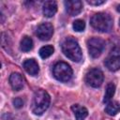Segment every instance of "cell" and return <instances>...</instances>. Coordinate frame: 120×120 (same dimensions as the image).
Returning <instances> with one entry per match:
<instances>
[{"label": "cell", "instance_id": "cell-1", "mask_svg": "<svg viewBox=\"0 0 120 120\" xmlns=\"http://www.w3.org/2000/svg\"><path fill=\"white\" fill-rule=\"evenodd\" d=\"M51 101V98L49 94L43 90L38 89L34 93L33 100L31 104V110L34 114L41 115L49 107Z\"/></svg>", "mask_w": 120, "mask_h": 120}, {"label": "cell", "instance_id": "cell-2", "mask_svg": "<svg viewBox=\"0 0 120 120\" xmlns=\"http://www.w3.org/2000/svg\"><path fill=\"white\" fill-rule=\"evenodd\" d=\"M62 52L64 54L69 58L70 60L74 62H80L82 57V50L78 44V42L72 38H68L62 42Z\"/></svg>", "mask_w": 120, "mask_h": 120}, {"label": "cell", "instance_id": "cell-3", "mask_svg": "<svg viewBox=\"0 0 120 120\" xmlns=\"http://www.w3.org/2000/svg\"><path fill=\"white\" fill-rule=\"evenodd\" d=\"M90 23L93 28L99 32H110L112 28V17L103 12L96 13L92 16L90 20Z\"/></svg>", "mask_w": 120, "mask_h": 120}, {"label": "cell", "instance_id": "cell-4", "mask_svg": "<svg viewBox=\"0 0 120 120\" xmlns=\"http://www.w3.org/2000/svg\"><path fill=\"white\" fill-rule=\"evenodd\" d=\"M53 77L60 82H68L72 77V69L70 66L65 62H58L52 68Z\"/></svg>", "mask_w": 120, "mask_h": 120}, {"label": "cell", "instance_id": "cell-5", "mask_svg": "<svg viewBox=\"0 0 120 120\" xmlns=\"http://www.w3.org/2000/svg\"><path fill=\"white\" fill-rule=\"evenodd\" d=\"M105 48V41L99 38H91L87 40V49L93 58L98 57Z\"/></svg>", "mask_w": 120, "mask_h": 120}, {"label": "cell", "instance_id": "cell-6", "mask_svg": "<svg viewBox=\"0 0 120 120\" xmlns=\"http://www.w3.org/2000/svg\"><path fill=\"white\" fill-rule=\"evenodd\" d=\"M104 64L106 68L111 71H117L120 69V49H112L106 57Z\"/></svg>", "mask_w": 120, "mask_h": 120}, {"label": "cell", "instance_id": "cell-7", "mask_svg": "<svg viewBox=\"0 0 120 120\" xmlns=\"http://www.w3.org/2000/svg\"><path fill=\"white\" fill-rule=\"evenodd\" d=\"M103 80H104L103 73L98 68H92L85 75L86 83L92 87H95V88L99 87L102 84Z\"/></svg>", "mask_w": 120, "mask_h": 120}, {"label": "cell", "instance_id": "cell-8", "mask_svg": "<svg viewBox=\"0 0 120 120\" xmlns=\"http://www.w3.org/2000/svg\"><path fill=\"white\" fill-rule=\"evenodd\" d=\"M36 34L40 40H49L53 34V27L50 22H43L38 26Z\"/></svg>", "mask_w": 120, "mask_h": 120}, {"label": "cell", "instance_id": "cell-9", "mask_svg": "<svg viewBox=\"0 0 120 120\" xmlns=\"http://www.w3.org/2000/svg\"><path fill=\"white\" fill-rule=\"evenodd\" d=\"M65 8L67 12L70 16H76L78 15L82 9V3L80 0H70V1H65Z\"/></svg>", "mask_w": 120, "mask_h": 120}, {"label": "cell", "instance_id": "cell-10", "mask_svg": "<svg viewBox=\"0 0 120 120\" xmlns=\"http://www.w3.org/2000/svg\"><path fill=\"white\" fill-rule=\"evenodd\" d=\"M9 83H10V86L12 87L13 90L19 91V90H21L23 87L24 81H23L22 76L20 73L13 72L9 76Z\"/></svg>", "mask_w": 120, "mask_h": 120}, {"label": "cell", "instance_id": "cell-11", "mask_svg": "<svg viewBox=\"0 0 120 120\" xmlns=\"http://www.w3.org/2000/svg\"><path fill=\"white\" fill-rule=\"evenodd\" d=\"M22 67H23L24 70L28 74L32 75V76H37L38 74V72H39L38 64L35 59H26L23 62Z\"/></svg>", "mask_w": 120, "mask_h": 120}, {"label": "cell", "instance_id": "cell-12", "mask_svg": "<svg viewBox=\"0 0 120 120\" xmlns=\"http://www.w3.org/2000/svg\"><path fill=\"white\" fill-rule=\"evenodd\" d=\"M42 10H43L44 16H46L48 18L52 17L57 11V4H56V2L55 1H46L43 4Z\"/></svg>", "mask_w": 120, "mask_h": 120}, {"label": "cell", "instance_id": "cell-13", "mask_svg": "<svg viewBox=\"0 0 120 120\" xmlns=\"http://www.w3.org/2000/svg\"><path fill=\"white\" fill-rule=\"evenodd\" d=\"M71 110L74 113L76 120H84L88 115V111L85 107L79 104H74L71 106Z\"/></svg>", "mask_w": 120, "mask_h": 120}, {"label": "cell", "instance_id": "cell-14", "mask_svg": "<svg viewBox=\"0 0 120 120\" xmlns=\"http://www.w3.org/2000/svg\"><path fill=\"white\" fill-rule=\"evenodd\" d=\"M106 107H105V112L109 114V115H115L120 112V103L117 101H110L108 103H106Z\"/></svg>", "mask_w": 120, "mask_h": 120}, {"label": "cell", "instance_id": "cell-15", "mask_svg": "<svg viewBox=\"0 0 120 120\" xmlns=\"http://www.w3.org/2000/svg\"><path fill=\"white\" fill-rule=\"evenodd\" d=\"M20 48L22 52H29L32 50L33 48V40L30 37L24 36L22 40H21V44H20Z\"/></svg>", "mask_w": 120, "mask_h": 120}, {"label": "cell", "instance_id": "cell-16", "mask_svg": "<svg viewBox=\"0 0 120 120\" xmlns=\"http://www.w3.org/2000/svg\"><path fill=\"white\" fill-rule=\"evenodd\" d=\"M114 92H115V86L113 83H109L106 87V92H105V95H104V98H103V102L104 103H108L111 101L112 98L113 97L114 95Z\"/></svg>", "mask_w": 120, "mask_h": 120}, {"label": "cell", "instance_id": "cell-17", "mask_svg": "<svg viewBox=\"0 0 120 120\" xmlns=\"http://www.w3.org/2000/svg\"><path fill=\"white\" fill-rule=\"evenodd\" d=\"M53 51H54V49H53V47L52 45H46V46H43V47L40 48L39 55H40L41 58L45 59V58L50 57L53 53Z\"/></svg>", "mask_w": 120, "mask_h": 120}, {"label": "cell", "instance_id": "cell-18", "mask_svg": "<svg viewBox=\"0 0 120 120\" xmlns=\"http://www.w3.org/2000/svg\"><path fill=\"white\" fill-rule=\"evenodd\" d=\"M72 27H73L74 31H76V32H82L85 28V22L82 20H76V21L73 22Z\"/></svg>", "mask_w": 120, "mask_h": 120}, {"label": "cell", "instance_id": "cell-19", "mask_svg": "<svg viewBox=\"0 0 120 120\" xmlns=\"http://www.w3.org/2000/svg\"><path fill=\"white\" fill-rule=\"evenodd\" d=\"M13 105H14L15 108L20 109L23 106V100L21 98H16L13 99Z\"/></svg>", "mask_w": 120, "mask_h": 120}, {"label": "cell", "instance_id": "cell-20", "mask_svg": "<svg viewBox=\"0 0 120 120\" xmlns=\"http://www.w3.org/2000/svg\"><path fill=\"white\" fill-rule=\"evenodd\" d=\"M86 2H87L89 5L98 6V5H102V4H104L106 1H104V0H87Z\"/></svg>", "mask_w": 120, "mask_h": 120}, {"label": "cell", "instance_id": "cell-21", "mask_svg": "<svg viewBox=\"0 0 120 120\" xmlns=\"http://www.w3.org/2000/svg\"><path fill=\"white\" fill-rule=\"evenodd\" d=\"M117 11H119V12H120V5H119V6H117Z\"/></svg>", "mask_w": 120, "mask_h": 120}, {"label": "cell", "instance_id": "cell-22", "mask_svg": "<svg viewBox=\"0 0 120 120\" xmlns=\"http://www.w3.org/2000/svg\"><path fill=\"white\" fill-rule=\"evenodd\" d=\"M119 25H120V20H119Z\"/></svg>", "mask_w": 120, "mask_h": 120}]
</instances>
